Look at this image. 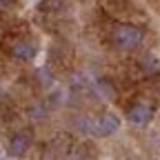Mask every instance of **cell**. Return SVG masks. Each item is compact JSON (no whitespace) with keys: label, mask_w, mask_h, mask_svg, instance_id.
Segmentation results:
<instances>
[{"label":"cell","mask_w":160,"mask_h":160,"mask_svg":"<svg viewBox=\"0 0 160 160\" xmlns=\"http://www.w3.org/2000/svg\"><path fill=\"white\" fill-rule=\"evenodd\" d=\"M111 40H113V45L118 49H122V51L136 49L142 42V29H138L133 25H118L111 33Z\"/></svg>","instance_id":"1"},{"label":"cell","mask_w":160,"mask_h":160,"mask_svg":"<svg viewBox=\"0 0 160 160\" xmlns=\"http://www.w3.org/2000/svg\"><path fill=\"white\" fill-rule=\"evenodd\" d=\"M151 118H153V105L149 100H136L127 109V120L131 125H147Z\"/></svg>","instance_id":"2"},{"label":"cell","mask_w":160,"mask_h":160,"mask_svg":"<svg viewBox=\"0 0 160 160\" xmlns=\"http://www.w3.org/2000/svg\"><path fill=\"white\" fill-rule=\"evenodd\" d=\"M38 53V45L33 42V40H27V38H20L16 40V42L11 45V56L22 60V62H29V60H33Z\"/></svg>","instance_id":"3"},{"label":"cell","mask_w":160,"mask_h":160,"mask_svg":"<svg viewBox=\"0 0 160 160\" xmlns=\"http://www.w3.org/2000/svg\"><path fill=\"white\" fill-rule=\"evenodd\" d=\"M118 127H120V118L116 113H109V111L93 120V131L98 136H111L118 131Z\"/></svg>","instance_id":"4"},{"label":"cell","mask_w":160,"mask_h":160,"mask_svg":"<svg viewBox=\"0 0 160 160\" xmlns=\"http://www.w3.org/2000/svg\"><path fill=\"white\" fill-rule=\"evenodd\" d=\"M29 147H31V133H29V131H16V133L11 136V140H9L7 151H9V156L20 158V156L27 153Z\"/></svg>","instance_id":"5"},{"label":"cell","mask_w":160,"mask_h":160,"mask_svg":"<svg viewBox=\"0 0 160 160\" xmlns=\"http://www.w3.org/2000/svg\"><path fill=\"white\" fill-rule=\"evenodd\" d=\"M7 2H9V0H0V9H2V7H5Z\"/></svg>","instance_id":"6"}]
</instances>
